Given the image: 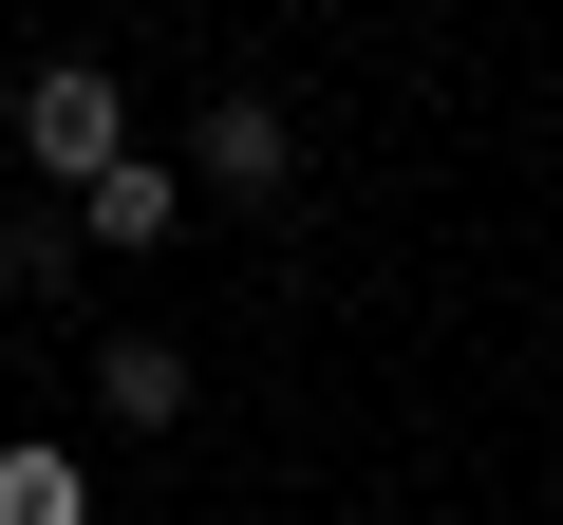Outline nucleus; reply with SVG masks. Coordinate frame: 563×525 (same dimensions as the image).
<instances>
[{
	"label": "nucleus",
	"instance_id": "4",
	"mask_svg": "<svg viewBox=\"0 0 563 525\" xmlns=\"http://www.w3.org/2000/svg\"><path fill=\"white\" fill-rule=\"evenodd\" d=\"M95 394H113L132 432H169V413H188V357H169V338H95Z\"/></svg>",
	"mask_w": 563,
	"mask_h": 525
},
{
	"label": "nucleus",
	"instance_id": "6",
	"mask_svg": "<svg viewBox=\"0 0 563 525\" xmlns=\"http://www.w3.org/2000/svg\"><path fill=\"white\" fill-rule=\"evenodd\" d=\"M0 282H20V301H76V225L57 206H0Z\"/></svg>",
	"mask_w": 563,
	"mask_h": 525
},
{
	"label": "nucleus",
	"instance_id": "1",
	"mask_svg": "<svg viewBox=\"0 0 563 525\" xmlns=\"http://www.w3.org/2000/svg\"><path fill=\"white\" fill-rule=\"evenodd\" d=\"M113 150H132V113H113V76H95V57H38V76H20V169H57V188H95Z\"/></svg>",
	"mask_w": 563,
	"mask_h": 525
},
{
	"label": "nucleus",
	"instance_id": "5",
	"mask_svg": "<svg viewBox=\"0 0 563 525\" xmlns=\"http://www.w3.org/2000/svg\"><path fill=\"white\" fill-rule=\"evenodd\" d=\"M0 525H95V469L76 450H0Z\"/></svg>",
	"mask_w": 563,
	"mask_h": 525
},
{
	"label": "nucleus",
	"instance_id": "3",
	"mask_svg": "<svg viewBox=\"0 0 563 525\" xmlns=\"http://www.w3.org/2000/svg\"><path fill=\"white\" fill-rule=\"evenodd\" d=\"M188 206H207V188H188V169H151V150H113V169H95V188H76V244H169V225H188Z\"/></svg>",
	"mask_w": 563,
	"mask_h": 525
},
{
	"label": "nucleus",
	"instance_id": "2",
	"mask_svg": "<svg viewBox=\"0 0 563 525\" xmlns=\"http://www.w3.org/2000/svg\"><path fill=\"white\" fill-rule=\"evenodd\" d=\"M188 188H207V206H282V188H301V132H282L263 94H207V132H188Z\"/></svg>",
	"mask_w": 563,
	"mask_h": 525
}]
</instances>
